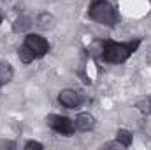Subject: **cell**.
<instances>
[{"mask_svg": "<svg viewBox=\"0 0 151 150\" xmlns=\"http://www.w3.org/2000/svg\"><path fill=\"white\" fill-rule=\"evenodd\" d=\"M95 127V118L93 115L90 113H79L76 117V129L77 131H83V133H88Z\"/></svg>", "mask_w": 151, "mask_h": 150, "instance_id": "8992f818", "label": "cell"}, {"mask_svg": "<svg viewBox=\"0 0 151 150\" xmlns=\"http://www.w3.org/2000/svg\"><path fill=\"white\" fill-rule=\"evenodd\" d=\"M135 108H137L141 113H144V115H151V97L141 99V101L135 104Z\"/></svg>", "mask_w": 151, "mask_h": 150, "instance_id": "7c38bea8", "label": "cell"}, {"mask_svg": "<svg viewBox=\"0 0 151 150\" xmlns=\"http://www.w3.org/2000/svg\"><path fill=\"white\" fill-rule=\"evenodd\" d=\"M88 16H90V20L107 25V27H114L119 20L118 11L107 0H91L90 7H88Z\"/></svg>", "mask_w": 151, "mask_h": 150, "instance_id": "7a4b0ae2", "label": "cell"}, {"mask_svg": "<svg viewBox=\"0 0 151 150\" xmlns=\"http://www.w3.org/2000/svg\"><path fill=\"white\" fill-rule=\"evenodd\" d=\"M23 44L35 55V58L44 57V55L49 51V42L42 37V36H39V34H28V36L25 37V42H23Z\"/></svg>", "mask_w": 151, "mask_h": 150, "instance_id": "277c9868", "label": "cell"}, {"mask_svg": "<svg viewBox=\"0 0 151 150\" xmlns=\"http://www.w3.org/2000/svg\"><path fill=\"white\" fill-rule=\"evenodd\" d=\"M2 147H4V149H7V147H9V149H16V143H11V141H4V143H2Z\"/></svg>", "mask_w": 151, "mask_h": 150, "instance_id": "5bb4252c", "label": "cell"}, {"mask_svg": "<svg viewBox=\"0 0 151 150\" xmlns=\"http://www.w3.org/2000/svg\"><path fill=\"white\" fill-rule=\"evenodd\" d=\"M58 101H60V104H62V106L74 110V108H77V106L83 103V97H81V94H79V92L67 88V90H62V92L58 94Z\"/></svg>", "mask_w": 151, "mask_h": 150, "instance_id": "5b68a950", "label": "cell"}, {"mask_svg": "<svg viewBox=\"0 0 151 150\" xmlns=\"http://www.w3.org/2000/svg\"><path fill=\"white\" fill-rule=\"evenodd\" d=\"M18 57H19V60H21L23 64H30V62H34V58H35V55H34L25 44L18 48Z\"/></svg>", "mask_w": 151, "mask_h": 150, "instance_id": "30bf717a", "label": "cell"}, {"mask_svg": "<svg viewBox=\"0 0 151 150\" xmlns=\"http://www.w3.org/2000/svg\"><path fill=\"white\" fill-rule=\"evenodd\" d=\"M12 76H14V71H12L11 64L5 60H0V83H9L12 79Z\"/></svg>", "mask_w": 151, "mask_h": 150, "instance_id": "52a82bcc", "label": "cell"}, {"mask_svg": "<svg viewBox=\"0 0 151 150\" xmlns=\"http://www.w3.org/2000/svg\"><path fill=\"white\" fill-rule=\"evenodd\" d=\"M139 46H141V39H135V41H130V42L107 41V42L102 44V57L109 64H123L132 53L137 51Z\"/></svg>", "mask_w": 151, "mask_h": 150, "instance_id": "6da1fadb", "label": "cell"}, {"mask_svg": "<svg viewBox=\"0 0 151 150\" xmlns=\"http://www.w3.org/2000/svg\"><path fill=\"white\" fill-rule=\"evenodd\" d=\"M25 149H37V150H42L44 149V145L42 143H39V141H27V145H25Z\"/></svg>", "mask_w": 151, "mask_h": 150, "instance_id": "4fadbf2b", "label": "cell"}, {"mask_svg": "<svg viewBox=\"0 0 151 150\" xmlns=\"http://www.w3.org/2000/svg\"><path fill=\"white\" fill-rule=\"evenodd\" d=\"M53 23H55V18H53L49 12H42V14L37 18V25L40 27V28H44V30L53 28Z\"/></svg>", "mask_w": 151, "mask_h": 150, "instance_id": "9c48e42d", "label": "cell"}, {"mask_svg": "<svg viewBox=\"0 0 151 150\" xmlns=\"http://www.w3.org/2000/svg\"><path fill=\"white\" fill-rule=\"evenodd\" d=\"M0 85H2V83H0Z\"/></svg>", "mask_w": 151, "mask_h": 150, "instance_id": "2e32d148", "label": "cell"}, {"mask_svg": "<svg viewBox=\"0 0 151 150\" xmlns=\"http://www.w3.org/2000/svg\"><path fill=\"white\" fill-rule=\"evenodd\" d=\"M46 122L53 131H56L58 134H63V136H70L76 131V122H72L67 117H62V115H47Z\"/></svg>", "mask_w": 151, "mask_h": 150, "instance_id": "3957f363", "label": "cell"}, {"mask_svg": "<svg viewBox=\"0 0 151 150\" xmlns=\"http://www.w3.org/2000/svg\"><path fill=\"white\" fill-rule=\"evenodd\" d=\"M132 140H134V136H132L130 131H127V129H118V133H116V141H119V143L123 145V149L130 147V145H132Z\"/></svg>", "mask_w": 151, "mask_h": 150, "instance_id": "ba28073f", "label": "cell"}, {"mask_svg": "<svg viewBox=\"0 0 151 150\" xmlns=\"http://www.w3.org/2000/svg\"><path fill=\"white\" fill-rule=\"evenodd\" d=\"M2 20H4V16H2V12H0V23H2Z\"/></svg>", "mask_w": 151, "mask_h": 150, "instance_id": "9a60e30c", "label": "cell"}, {"mask_svg": "<svg viewBox=\"0 0 151 150\" xmlns=\"http://www.w3.org/2000/svg\"><path fill=\"white\" fill-rule=\"evenodd\" d=\"M30 25H32V23H30V18H28V16H19V18L14 21V30H16V32H25Z\"/></svg>", "mask_w": 151, "mask_h": 150, "instance_id": "8fae6325", "label": "cell"}]
</instances>
